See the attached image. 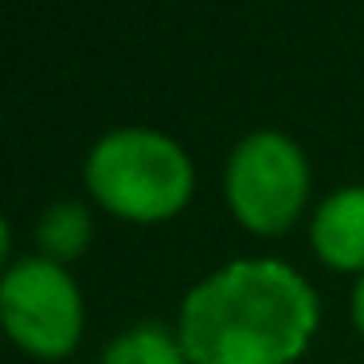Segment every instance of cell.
Listing matches in <instances>:
<instances>
[{
	"instance_id": "cell-4",
	"label": "cell",
	"mask_w": 364,
	"mask_h": 364,
	"mask_svg": "<svg viewBox=\"0 0 364 364\" xmlns=\"http://www.w3.org/2000/svg\"><path fill=\"white\" fill-rule=\"evenodd\" d=\"M4 329L32 356H67L82 333V298L63 262L43 255L12 262L0 282Z\"/></svg>"
},
{
	"instance_id": "cell-1",
	"label": "cell",
	"mask_w": 364,
	"mask_h": 364,
	"mask_svg": "<svg viewBox=\"0 0 364 364\" xmlns=\"http://www.w3.org/2000/svg\"><path fill=\"white\" fill-rule=\"evenodd\" d=\"M317 329V294L282 259H235L181 301L176 337L192 364H290Z\"/></svg>"
},
{
	"instance_id": "cell-8",
	"label": "cell",
	"mask_w": 364,
	"mask_h": 364,
	"mask_svg": "<svg viewBox=\"0 0 364 364\" xmlns=\"http://www.w3.org/2000/svg\"><path fill=\"white\" fill-rule=\"evenodd\" d=\"M353 317H356V329L364 333V274H360V282H356V290H353Z\"/></svg>"
},
{
	"instance_id": "cell-6",
	"label": "cell",
	"mask_w": 364,
	"mask_h": 364,
	"mask_svg": "<svg viewBox=\"0 0 364 364\" xmlns=\"http://www.w3.org/2000/svg\"><path fill=\"white\" fill-rule=\"evenodd\" d=\"M90 212L79 204V200H59L48 212L40 215V228H36V243H40L43 259L51 262H71L87 251L90 243Z\"/></svg>"
},
{
	"instance_id": "cell-2",
	"label": "cell",
	"mask_w": 364,
	"mask_h": 364,
	"mask_svg": "<svg viewBox=\"0 0 364 364\" xmlns=\"http://www.w3.org/2000/svg\"><path fill=\"white\" fill-rule=\"evenodd\" d=\"M82 176L98 204L137 223L176 215L188 204L196 181L181 141L145 126H122L98 137Z\"/></svg>"
},
{
	"instance_id": "cell-5",
	"label": "cell",
	"mask_w": 364,
	"mask_h": 364,
	"mask_svg": "<svg viewBox=\"0 0 364 364\" xmlns=\"http://www.w3.org/2000/svg\"><path fill=\"white\" fill-rule=\"evenodd\" d=\"M309 239L329 267L364 270V184L329 192L314 212Z\"/></svg>"
},
{
	"instance_id": "cell-3",
	"label": "cell",
	"mask_w": 364,
	"mask_h": 364,
	"mask_svg": "<svg viewBox=\"0 0 364 364\" xmlns=\"http://www.w3.org/2000/svg\"><path fill=\"white\" fill-rule=\"evenodd\" d=\"M228 204L239 223L262 235L286 231L309 196V165L298 141L278 129H255L231 149L223 168Z\"/></svg>"
},
{
	"instance_id": "cell-7",
	"label": "cell",
	"mask_w": 364,
	"mask_h": 364,
	"mask_svg": "<svg viewBox=\"0 0 364 364\" xmlns=\"http://www.w3.org/2000/svg\"><path fill=\"white\" fill-rule=\"evenodd\" d=\"M102 364H188V356L176 333L157 321H141L106 345Z\"/></svg>"
}]
</instances>
